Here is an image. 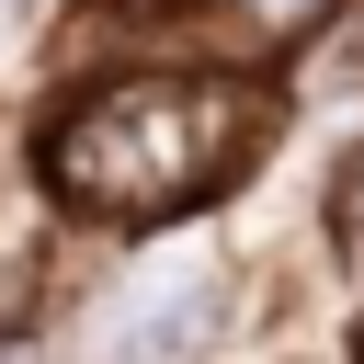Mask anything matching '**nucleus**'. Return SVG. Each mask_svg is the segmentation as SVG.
Listing matches in <instances>:
<instances>
[{"mask_svg": "<svg viewBox=\"0 0 364 364\" xmlns=\"http://www.w3.org/2000/svg\"><path fill=\"white\" fill-rule=\"evenodd\" d=\"M318 250H330V273L364 296V136L330 159V182H318Z\"/></svg>", "mask_w": 364, "mask_h": 364, "instance_id": "nucleus-5", "label": "nucleus"}, {"mask_svg": "<svg viewBox=\"0 0 364 364\" xmlns=\"http://www.w3.org/2000/svg\"><path fill=\"white\" fill-rule=\"evenodd\" d=\"M284 136L273 68H193V57H102L68 68L23 114V182L80 239H182L228 205Z\"/></svg>", "mask_w": 364, "mask_h": 364, "instance_id": "nucleus-1", "label": "nucleus"}, {"mask_svg": "<svg viewBox=\"0 0 364 364\" xmlns=\"http://www.w3.org/2000/svg\"><path fill=\"white\" fill-rule=\"evenodd\" d=\"M341 364H364V307H353V330H341Z\"/></svg>", "mask_w": 364, "mask_h": 364, "instance_id": "nucleus-7", "label": "nucleus"}, {"mask_svg": "<svg viewBox=\"0 0 364 364\" xmlns=\"http://www.w3.org/2000/svg\"><path fill=\"white\" fill-rule=\"evenodd\" d=\"M205 11H216V34L239 46V68H273V80H284L296 57H318V46L341 34L353 0H205Z\"/></svg>", "mask_w": 364, "mask_h": 364, "instance_id": "nucleus-4", "label": "nucleus"}, {"mask_svg": "<svg viewBox=\"0 0 364 364\" xmlns=\"http://www.w3.org/2000/svg\"><path fill=\"white\" fill-rule=\"evenodd\" d=\"M57 262H68V228H57V205L11 171L0 182V341H46V318H57Z\"/></svg>", "mask_w": 364, "mask_h": 364, "instance_id": "nucleus-3", "label": "nucleus"}, {"mask_svg": "<svg viewBox=\"0 0 364 364\" xmlns=\"http://www.w3.org/2000/svg\"><path fill=\"white\" fill-rule=\"evenodd\" d=\"M80 23V0H0V91L57 80V34Z\"/></svg>", "mask_w": 364, "mask_h": 364, "instance_id": "nucleus-6", "label": "nucleus"}, {"mask_svg": "<svg viewBox=\"0 0 364 364\" xmlns=\"http://www.w3.org/2000/svg\"><path fill=\"white\" fill-rule=\"evenodd\" d=\"M262 284L228 239L182 228V239H136L125 262L80 273L57 296V364H228V341L250 330Z\"/></svg>", "mask_w": 364, "mask_h": 364, "instance_id": "nucleus-2", "label": "nucleus"}]
</instances>
